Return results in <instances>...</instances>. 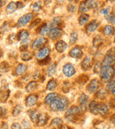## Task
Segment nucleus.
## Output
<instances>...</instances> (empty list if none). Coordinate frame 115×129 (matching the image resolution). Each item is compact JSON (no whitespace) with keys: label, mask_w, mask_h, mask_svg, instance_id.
I'll list each match as a JSON object with an SVG mask.
<instances>
[{"label":"nucleus","mask_w":115,"mask_h":129,"mask_svg":"<svg viewBox=\"0 0 115 129\" xmlns=\"http://www.w3.org/2000/svg\"><path fill=\"white\" fill-rule=\"evenodd\" d=\"M98 106H99V103H97V101H92L90 103V111L92 114L94 115H98Z\"/></svg>","instance_id":"f3484780"},{"label":"nucleus","mask_w":115,"mask_h":129,"mask_svg":"<svg viewBox=\"0 0 115 129\" xmlns=\"http://www.w3.org/2000/svg\"><path fill=\"white\" fill-rule=\"evenodd\" d=\"M49 31H50V27H49V25L48 24H43L42 26V27L40 28L39 30V34L41 35L42 36H45L46 35L49 34Z\"/></svg>","instance_id":"a878e982"},{"label":"nucleus","mask_w":115,"mask_h":129,"mask_svg":"<svg viewBox=\"0 0 115 129\" xmlns=\"http://www.w3.org/2000/svg\"><path fill=\"white\" fill-rule=\"evenodd\" d=\"M23 125H24V127H25V129H28L29 128V124L27 123V120H24V121H23Z\"/></svg>","instance_id":"3c124183"},{"label":"nucleus","mask_w":115,"mask_h":129,"mask_svg":"<svg viewBox=\"0 0 115 129\" xmlns=\"http://www.w3.org/2000/svg\"><path fill=\"white\" fill-rule=\"evenodd\" d=\"M114 42H115V38H114Z\"/></svg>","instance_id":"69168bd1"},{"label":"nucleus","mask_w":115,"mask_h":129,"mask_svg":"<svg viewBox=\"0 0 115 129\" xmlns=\"http://www.w3.org/2000/svg\"><path fill=\"white\" fill-rule=\"evenodd\" d=\"M113 33H114V27H113L112 26L107 25V26H105V27H104V34L105 35V36H111V35H113Z\"/></svg>","instance_id":"c85d7f7f"},{"label":"nucleus","mask_w":115,"mask_h":129,"mask_svg":"<svg viewBox=\"0 0 115 129\" xmlns=\"http://www.w3.org/2000/svg\"><path fill=\"white\" fill-rule=\"evenodd\" d=\"M69 55H70V57H73V58H81V57H82L83 53H82V50H81L80 47H74V48H73L72 50H70Z\"/></svg>","instance_id":"1a4fd4ad"},{"label":"nucleus","mask_w":115,"mask_h":129,"mask_svg":"<svg viewBox=\"0 0 115 129\" xmlns=\"http://www.w3.org/2000/svg\"><path fill=\"white\" fill-rule=\"evenodd\" d=\"M57 85H58V83L55 80H50V81L47 83V86H46L47 90H50V91L54 90L56 88H57Z\"/></svg>","instance_id":"c756f323"},{"label":"nucleus","mask_w":115,"mask_h":129,"mask_svg":"<svg viewBox=\"0 0 115 129\" xmlns=\"http://www.w3.org/2000/svg\"><path fill=\"white\" fill-rule=\"evenodd\" d=\"M88 2H92V1H94V0H87Z\"/></svg>","instance_id":"052dcab7"},{"label":"nucleus","mask_w":115,"mask_h":129,"mask_svg":"<svg viewBox=\"0 0 115 129\" xmlns=\"http://www.w3.org/2000/svg\"><path fill=\"white\" fill-rule=\"evenodd\" d=\"M110 2H115V0H109Z\"/></svg>","instance_id":"bf43d9fd"},{"label":"nucleus","mask_w":115,"mask_h":129,"mask_svg":"<svg viewBox=\"0 0 115 129\" xmlns=\"http://www.w3.org/2000/svg\"><path fill=\"white\" fill-rule=\"evenodd\" d=\"M89 20H90V15L86 14V13H83L81 16L79 17V23L80 25L83 26L85 24H87L89 22Z\"/></svg>","instance_id":"5701e85b"},{"label":"nucleus","mask_w":115,"mask_h":129,"mask_svg":"<svg viewBox=\"0 0 115 129\" xmlns=\"http://www.w3.org/2000/svg\"><path fill=\"white\" fill-rule=\"evenodd\" d=\"M52 129H56V128H52Z\"/></svg>","instance_id":"0e129e2a"},{"label":"nucleus","mask_w":115,"mask_h":129,"mask_svg":"<svg viewBox=\"0 0 115 129\" xmlns=\"http://www.w3.org/2000/svg\"><path fill=\"white\" fill-rule=\"evenodd\" d=\"M100 79L103 82H108L111 81L115 75V69L111 66L109 67H102L101 66L100 72H99Z\"/></svg>","instance_id":"f03ea898"},{"label":"nucleus","mask_w":115,"mask_h":129,"mask_svg":"<svg viewBox=\"0 0 115 129\" xmlns=\"http://www.w3.org/2000/svg\"><path fill=\"white\" fill-rule=\"evenodd\" d=\"M57 1H58L59 4H62V3H64V0H57Z\"/></svg>","instance_id":"4d7b16f0"},{"label":"nucleus","mask_w":115,"mask_h":129,"mask_svg":"<svg viewBox=\"0 0 115 129\" xmlns=\"http://www.w3.org/2000/svg\"><path fill=\"white\" fill-rule=\"evenodd\" d=\"M101 42H102V39H101V38L99 37L98 36H96V37H95V39H94V45H95V46H97V45L100 44V43H101Z\"/></svg>","instance_id":"49530a36"},{"label":"nucleus","mask_w":115,"mask_h":129,"mask_svg":"<svg viewBox=\"0 0 115 129\" xmlns=\"http://www.w3.org/2000/svg\"><path fill=\"white\" fill-rule=\"evenodd\" d=\"M110 91H111V95H115V87H114V88H111V89L110 90Z\"/></svg>","instance_id":"864d4df0"},{"label":"nucleus","mask_w":115,"mask_h":129,"mask_svg":"<svg viewBox=\"0 0 115 129\" xmlns=\"http://www.w3.org/2000/svg\"><path fill=\"white\" fill-rule=\"evenodd\" d=\"M56 68H57V64H56L55 63L50 64V66H49V67L47 68V75L50 76V77L53 75V74H55V72H56Z\"/></svg>","instance_id":"bb28decb"},{"label":"nucleus","mask_w":115,"mask_h":129,"mask_svg":"<svg viewBox=\"0 0 115 129\" xmlns=\"http://www.w3.org/2000/svg\"><path fill=\"white\" fill-rule=\"evenodd\" d=\"M68 100L66 97H58L57 99L53 101L51 104H50V107L51 109V111H66L68 107Z\"/></svg>","instance_id":"f257e3e1"},{"label":"nucleus","mask_w":115,"mask_h":129,"mask_svg":"<svg viewBox=\"0 0 115 129\" xmlns=\"http://www.w3.org/2000/svg\"><path fill=\"white\" fill-rule=\"evenodd\" d=\"M16 5H17V9H20V8L23 7V4L21 2H17Z\"/></svg>","instance_id":"603ef678"},{"label":"nucleus","mask_w":115,"mask_h":129,"mask_svg":"<svg viewBox=\"0 0 115 129\" xmlns=\"http://www.w3.org/2000/svg\"><path fill=\"white\" fill-rule=\"evenodd\" d=\"M36 88H37V83H36V81H30V82L26 86V90H27V92L30 93V92L34 91Z\"/></svg>","instance_id":"cd10ccee"},{"label":"nucleus","mask_w":115,"mask_h":129,"mask_svg":"<svg viewBox=\"0 0 115 129\" xmlns=\"http://www.w3.org/2000/svg\"><path fill=\"white\" fill-rule=\"evenodd\" d=\"M96 96H97V98L104 100V99H105V97H106V91L102 88V89H100L98 92H97V95H96Z\"/></svg>","instance_id":"2f4dec72"},{"label":"nucleus","mask_w":115,"mask_h":129,"mask_svg":"<svg viewBox=\"0 0 115 129\" xmlns=\"http://www.w3.org/2000/svg\"><path fill=\"white\" fill-rule=\"evenodd\" d=\"M32 9L34 12L37 13V12H40L42 10V4L41 2H36L35 4L32 5Z\"/></svg>","instance_id":"c9c22d12"},{"label":"nucleus","mask_w":115,"mask_h":129,"mask_svg":"<svg viewBox=\"0 0 115 129\" xmlns=\"http://www.w3.org/2000/svg\"><path fill=\"white\" fill-rule=\"evenodd\" d=\"M6 115V109L5 107H0V118H5Z\"/></svg>","instance_id":"37998d69"},{"label":"nucleus","mask_w":115,"mask_h":129,"mask_svg":"<svg viewBox=\"0 0 115 129\" xmlns=\"http://www.w3.org/2000/svg\"><path fill=\"white\" fill-rule=\"evenodd\" d=\"M99 23L97 20H92L91 22L88 24V26L86 27V31L88 33H93L94 31H96V29L97 28Z\"/></svg>","instance_id":"6ab92c4d"},{"label":"nucleus","mask_w":115,"mask_h":129,"mask_svg":"<svg viewBox=\"0 0 115 129\" xmlns=\"http://www.w3.org/2000/svg\"><path fill=\"white\" fill-rule=\"evenodd\" d=\"M33 19V14L32 13H27V14L23 15L22 17H20L19 19L18 22H17V26L19 27H21L26 26L27 24H28L31 21V20Z\"/></svg>","instance_id":"20e7f679"},{"label":"nucleus","mask_w":115,"mask_h":129,"mask_svg":"<svg viewBox=\"0 0 115 129\" xmlns=\"http://www.w3.org/2000/svg\"><path fill=\"white\" fill-rule=\"evenodd\" d=\"M115 62V55L113 54H111V52H108L105 55V57H104L102 61V67H109V66H111L113 63Z\"/></svg>","instance_id":"39448f33"},{"label":"nucleus","mask_w":115,"mask_h":129,"mask_svg":"<svg viewBox=\"0 0 115 129\" xmlns=\"http://www.w3.org/2000/svg\"><path fill=\"white\" fill-rule=\"evenodd\" d=\"M3 129H8V125L6 123H4L3 124Z\"/></svg>","instance_id":"5fc2aeb1"},{"label":"nucleus","mask_w":115,"mask_h":129,"mask_svg":"<svg viewBox=\"0 0 115 129\" xmlns=\"http://www.w3.org/2000/svg\"><path fill=\"white\" fill-rule=\"evenodd\" d=\"M115 87V81H110L107 82V85H106V88H107L108 90H111L112 88H114Z\"/></svg>","instance_id":"79ce46f5"},{"label":"nucleus","mask_w":115,"mask_h":129,"mask_svg":"<svg viewBox=\"0 0 115 129\" xmlns=\"http://www.w3.org/2000/svg\"><path fill=\"white\" fill-rule=\"evenodd\" d=\"M88 102H89L88 95H87L86 94L82 93L81 95V96H80V98H79V104H80V107H81V111H84V110H86Z\"/></svg>","instance_id":"f8f14e48"},{"label":"nucleus","mask_w":115,"mask_h":129,"mask_svg":"<svg viewBox=\"0 0 115 129\" xmlns=\"http://www.w3.org/2000/svg\"><path fill=\"white\" fill-rule=\"evenodd\" d=\"M32 58V54L31 52H28V51H25L22 53L21 55V59L24 61H27V60H30Z\"/></svg>","instance_id":"473e14b6"},{"label":"nucleus","mask_w":115,"mask_h":129,"mask_svg":"<svg viewBox=\"0 0 115 129\" xmlns=\"http://www.w3.org/2000/svg\"><path fill=\"white\" fill-rule=\"evenodd\" d=\"M49 35L51 39H57L62 35V30L60 27H51L49 31Z\"/></svg>","instance_id":"9b49d317"},{"label":"nucleus","mask_w":115,"mask_h":129,"mask_svg":"<svg viewBox=\"0 0 115 129\" xmlns=\"http://www.w3.org/2000/svg\"><path fill=\"white\" fill-rule=\"evenodd\" d=\"M60 129H68V127H67V125H63V126L60 127Z\"/></svg>","instance_id":"6e6d98bb"},{"label":"nucleus","mask_w":115,"mask_h":129,"mask_svg":"<svg viewBox=\"0 0 115 129\" xmlns=\"http://www.w3.org/2000/svg\"><path fill=\"white\" fill-rule=\"evenodd\" d=\"M108 111H109V107H108L107 104H104V103H99L98 114H100V115H102V116H104V115H105L106 113L108 112Z\"/></svg>","instance_id":"aec40b11"},{"label":"nucleus","mask_w":115,"mask_h":129,"mask_svg":"<svg viewBox=\"0 0 115 129\" xmlns=\"http://www.w3.org/2000/svg\"><path fill=\"white\" fill-rule=\"evenodd\" d=\"M60 23H61V19L58 17V18H55L53 20V21H52V23H51V27H58Z\"/></svg>","instance_id":"4c0bfd02"},{"label":"nucleus","mask_w":115,"mask_h":129,"mask_svg":"<svg viewBox=\"0 0 115 129\" xmlns=\"http://www.w3.org/2000/svg\"><path fill=\"white\" fill-rule=\"evenodd\" d=\"M27 67L26 64H19L18 66H17L16 69H15V75H18V76L23 75V74L27 72Z\"/></svg>","instance_id":"2eb2a0df"},{"label":"nucleus","mask_w":115,"mask_h":129,"mask_svg":"<svg viewBox=\"0 0 115 129\" xmlns=\"http://www.w3.org/2000/svg\"><path fill=\"white\" fill-rule=\"evenodd\" d=\"M47 119H48V115L46 113H41V114L38 115L37 118V125L39 126H43L45 124L47 123Z\"/></svg>","instance_id":"a211bd4d"},{"label":"nucleus","mask_w":115,"mask_h":129,"mask_svg":"<svg viewBox=\"0 0 115 129\" xmlns=\"http://www.w3.org/2000/svg\"><path fill=\"white\" fill-rule=\"evenodd\" d=\"M69 2H73V1H74V0H68Z\"/></svg>","instance_id":"680f3d73"},{"label":"nucleus","mask_w":115,"mask_h":129,"mask_svg":"<svg viewBox=\"0 0 115 129\" xmlns=\"http://www.w3.org/2000/svg\"><path fill=\"white\" fill-rule=\"evenodd\" d=\"M28 36H29V34L27 30H21V31H20V33L18 34V40L20 42L26 41V40L28 39Z\"/></svg>","instance_id":"4be33fe9"},{"label":"nucleus","mask_w":115,"mask_h":129,"mask_svg":"<svg viewBox=\"0 0 115 129\" xmlns=\"http://www.w3.org/2000/svg\"><path fill=\"white\" fill-rule=\"evenodd\" d=\"M38 96L36 95H29L26 98V105L31 107V106H34L35 104L37 103Z\"/></svg>","instance_id":"ddd939ff"},{"label":"nucleus","mask_w":115,"mask_h":129,"mask_svg":"<svg viewBox=\"0 0 115 129\" xmlns=\"http://www.w3.org/2000/svg\"><path fill=\"white\" fill-rule=\"evenodd\" d=\"M62 119L61 118H55L54 119H52V121H51V123H50V125H52V126H60V125L62 124Z\"/></svg>","instance_id":"72a5a7b5"},{"label":"nucleus","mask_w":115,"mask_h":129,"mask_svg":"<svg viewBox=\"0 0 115 129\" xmlns=\"http://www.w3.org/2000/svg\"><path fill=\"white\" fill-rule=\"evenodd\" d=\"M8 96H9V91H6L5 93H3V95H1V101L2 102H6L7 100Z\"/></svg>","instance_id":"c03bdc74"},{"label":"nucleus","mask_w":115,"mask_h":129,"mask_svg":"<svg viewBox=\"0 0 115 129\" xmlns=\"http://www.w3.org/2000/svg\"><path fill=\"white\" fill-rule=\"evenodd\" d=\"M2 6V3H1V1H0V6Z\"/></svg>","instance_id":"e2e57ef3"},{"label":"nucleus","mask_w":115,"mask_h":129,"mask_svg":"<svg viewBox=\"0 0 115 129\" xmlns=\"http://www.w3.org/2000/svg\"><path fill=\"white\" fill-rule=\"evenodd\" d=\"M106 20L112 25H115V15L114 14H108L106 16Z\"/></svg>","instance_id":"58836bf2"},{"label":"nucleus","mask_w":115,"mask_h":129,"mask_svg":"<svg viewBox=\"0 0 115 129\" xmlns=\"http://www.w3.org/2000/svg\"><path fill=\"white\" fill-rule=\"evenodd\" d=\"M28 114H29V117H30L31 120L32 122H36L37 120V118H38V111H36V110H33V111H28Z\"/></svg>","instance_id":"7c9ffc66"},{"label":"nucleus","mask_w":115,"mask_h":129,"mask_svg":"<svg viewBox=\"0 0 115 129\" xmlns=\"http://www.w3.org/2000/svg\"><path fill=\"white\" fill-rule=\"evenodd\" d=\"M81 111V107H78V106H72L70 107L66 112V118L68 119L69 121H73L74 119V117L77 114H79Z\"/></svg>","instance_id":"7ed1b4c3"},{"label":"nucleus","mask_w":115,"mask_h":129,"mask_svg":"<svg viewBox=\"0 0 115 129\" xmlns=\"http://www.w3.org/2000/svg\"><path fill=\"white\" fill-rule=\"evenodd\" d=\"M67 10H68L69 13H74L76 8H75V6H73V5H69V6H67Z\"/></svg>","instance_id":"de8ad7c7"},{"label":"nucleus","mask_w":115,"mask_h":129,"mask_svg":"<svg viewBox=\"0 0 115 129\" xmlns=\"http://www.w3.org/2000/svg\"><path fill=\"white\" fill-rule=\"evenodd\" d=\"M0 1H1V3H2V5H3V4H5V3H6L7 0H0Z\"/></svg>","instance_id":"13d9d810"},{"label":"nucleus","mask_w":115,"mask_h":129,"mask_svg":"<svg viewBox=\"0 0 115 129\" xmlns=\"http://www.w3.org/2000/svg\"><path fill=\"white\" fill-rule=\"evenodd\" d=\"M50 52V49L49 48V47H43V48H42L41 50H39V52L37 53L36 58H37L39 61L43 60V59L48 57Z\"/></svg>","instance_id":"0eeeda50"},{"label":"nucleus","mask_w":115,"mask_h":129,"mask_svg":"<svg viewBox=\"0 0 115 129\" xmlns=\"http://www.w3.org/2000/svg\"><path fill=\"white\" fill-rule=\"evenodd\" d=\"M98 86H99L98 80H97V79L92 80V81L90 82V84H89V86H88V91L90 92V94L95 93V92L97 90V88H98Z\"/></svg>","instance_id":"9d476101"},{"label":"nucleus","mask_w":115,"mask_h":129,"mask_svg":"<svg viewBox=\"0 0 115 129\" xmlns=\"http://www.w3.org/2000/svg\"><path fill=\"white\" fill-rule=\"evenodd\" d=\"M81 68H82V70H84V71L89 70V69L91 67V57L87 56V57L83 59L82 62H81Z\"/></svg>","instance_id":"dca6fc26"},{"label":"nucleus","mask_w":115,"mask_h":129,"mask_svg":"<svg viewBox=\"0 0 115 129\" xmlns=\"http://www.w3.org/2000/svg\"><path fill=\"white\" fill-rule=\"evenodd\" d=\"M55 48L59 53H62V52H64L66 50H67V44L64 41L60 40V41L57 42V43H56V45H55Z\"/></svg>","instance_id":"4468645a"},{"label":"nucleus","mask_w":115,"mask_h":129,"mask_svg":"<svg viewBox=\"0 0 115 129\" xmlns=\"http://www.w3.org/2000/svg\"><path fill=\"white\" fill-rule=\"evenodd\" d=\"M90 9L89 8V2L88 1H83L80 4V6H79V12L80 13H85L88 10Z\"/></svg>","instance_id":"b1692460"},{"label":"nucleus","mask_w":115,"mask_h":129,"mask_svg":"<svg viewBox=\"0 0 115 129\" xmlns=\"http://www.w3.org/2000/svg\"><path fill=\"white\" fill-rule=\"evenodd\" d=\"M46 43H47V40L45 39L43 36H42V37H38V38H36L34 42H33L32 49L33 50H38V49L42 48V47H43Z\"/></svg>","instance_id":"6e6552de"},{"label":"nucleus","mask_w":115,"mask_h":129,"mask_svg":"<svg viewBox=\"0 0 115 129\" xmlns=\"http://www.w3.org/2000/svg\"><path fill=\"white\" fill-rule=\"evenodd\" d=\"M78 39V33L76 31H73L70 35V43H75Z\"/></svg>","instance_id":"f704fd0d"},{"label":"nucleus","mask_w":115,"mask_h":129,"mask_svg":"<svg viewBox=\"0 0 115 129\" xmlns=\"http://www.w3.org/2000/svg\"><path fill=\"white\" fill-rule=\"evenodd\" d=\"M100 69H101V64L99 62H97L95 66H94V73L95 74H99Z\"/></svg>","instance_id":"a19ab883"},{"label":"nucleus","mask_w":115,"mask_h":129,"mask_svg":"<svg viewBox=\"0 0 115 129\" xmlns=\"http://www.w3.org/2000/svg\"><path fill=\"white\" fill-rule=\"evenodd\" d=\"M110 10H111V7H110V6H108V7L104 8V9L101 10V13H102L103 15H104V16H107V15L109 14Z\"/></svg>","instance_id":"a18cd8bd"},{"label":"nucleus","mask_w":115,"mask_h":129,"mask_svg":"<svg viewBox=\"0 0 115 129\" xmlns=\"http://www.w3.org/2000/svg\"><path fill=\"white\" fill-rule=\"evenodd\" d=\"M17 10V5H16V3H14V2H11L9 5L7 6V7H6V13H14L15 11Z\"/></svg>","instance_id":"393cba45"},{"label":"nucleus","mask_w":115,"mask_h":129,"mask_svg":"<svg viewBox=\"0 0 115 129\" xmlns=\"http://www.w3.org/2000/svg\"><path fill=\"white\" fill-rule=\"evenodd\" d=\"M8 28H9V24H8L7 22H5L4 25H3L2 27H1V30H2L3 32H5V31L8 30Z\"/></svg>","instance_id":"09e8293b"},{"label":"nucleus","mask_w":115,"mask_h":129,"mask_svg":"<svg viewBox=\"0 0 115 129\" xmlns=\"http://www.w3.org/2000/svg\"><path fill=\"white\" fill-rule=\"evenodd\" d=\"M58 97H59V95H58L56 93H50L46 95V97H45V99H44V102L46 104H49V105H50V104H51L55 99H57Z\"/></svg>","instance_id":"412c9836"},{"label":"nucleus","mask_w":115,"mask_h":129,"mask_svg":"<svg viewBox=\"0 0 115 129\" xmlns=\"http://www.w3.org/2000/svg\"><path fill=\"white\" fill-rule=\"evenodd\" d=\"M12 129H22L21 128V125H20L19 123H14L12 125Z\"/></svg>","instance_id":"8fccbe9b"},{"label":"nucleus","mask_w":115,"mask_h":129,"mask_svg":"<svg viewBox=\"0 0 115 129\" xmlns=\"http://www.w3.org/2000/svg\"><path fill=\"white\" fill-rule=\"evenodd\" d=\"M21 111H22L21 106L18 104V105H16L14 107V110H13V116H18V115L21 112Z\"/></svg>","instance_id":"e433bc0d"},{"label":"nucleus","mask_w":115,"mask_h":129,"mask_svg":"<svg viewBox=\"0 0 115 129\" xmlns=\"http://www.w3.org/2000/svg\"><path fill=\"white\" fill-rule=\"evenodd\" d=\"M63 74L67 77H71L75 74V68L72 64H66L63 67Z\"/></svg>","instance_id":"423d86ee"},{"label":"nucleus","mask_w":115,"mask_h":129,"mask_svg":"<svg viewBox=\"0 0 115 129\" xmlns=\"http://www.w3.org/2000/svg\"><path fill=\"white\" fill-rule=\"evenodd\" d=\"M8 70V64L6 63H3L1 66H0V72L1 73H6Z\"/></svg>","instance_id":"ea45409f"}]
</instances>
